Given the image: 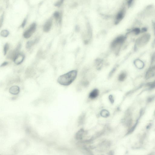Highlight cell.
Instances as JSON below:
<instances>
[{
	"instance_id": "obj_1",
	"label": "cell",
	"mask_w": 155,
	"mask_h": 155,
	"mask_svg": "<svg viewBox=\"0 0 155 155\" xmlns=\"http://www.w3.org/2000/svg\"><path fill=\"white\" fill-rule=\"evenodd\" d=\"M77 74V71H71L64 75H61L58 79L57 81L62 85H69L76 79Z\"/></svg>"
},
{
	"instance_id": "obj_2",
	"label": "cell",
	"mask_w": 155,
	"mask_h": 155,
	"mask_svg": "<svg viewBox=\"0 0 155 155\" xmlns=\"http://www.w3.org/2000/svg\"><path fill=\"white\" fill-rule=\"evenodd\" d=\"M126 37L123 36H121L116 38L113 41L111 44V47L115 49L119 48L123 44L126 40Z\"/></svg>"
},
{
	"instance_id": "obj_3",
	"label": "cell",
	"mask_w": 155,
	"mask_h": 155,
	"mask_svg": "<svg viewBox=\"0 0 155 155\" xmlns=\"http://www.w3.org/2000/svg\"><path fill=\"white\" fill-rule=\"evenodd\" d=\"M126 7L124 6L120 9L115 16V23L118 24L123 19L126 14Z\"/></svg>"
},
{
	"instance_id": "obj_4",
	"label": "cell",
	"mask_w": 155,
	"mask_h": 155,
	"mask_svg": "<svg viewBox=\"0 0 155 155\" xmlns=\"http://www.w3.org/2000/svg\"><path fill=\"white\" fill-rule=\"evenodd\" d=\"M150 35L148 34H144L138 39L137 41V44L138 46H143L149 41Z\"/></svg>"
},
{
	"instance_id": "obj_5",
	"label": "cell",
	"mask_w": 155,
	"mask_h": 155,
	"mask_svg": "<svg viewBox=\"0 0 155 155\" xmlns=\"http://www.w3.org/2000/svg\"><path fill=\"white\" fill-rule=\"evenodd\" d=\"M36 27V23H33L32 24L29 29L24 32L23 34L24 37L26 39L29 38L35 31Z\"/></svg>"
},
{
	"instance_id": "obj_6",
	"label": "cell",
	"mask_w": 155,
	"mask_h": 155,
	"mask_svg": "<svg viewBox=\"0 0 155 155\" xmlns=\"http://www.w3.org/2000/svg\"><path fill=\"white\" fill-rule=\"evenodd\" d=\"M25 56L22 53H18L16 55L14 59V63L17 65H19L23 61Z\"/></svg>"
},
{
	"instance_id": "obj_7",
	"label": "cell",
	"mask_w": 155,
	"mask_h": 155,
	"mask_svg": "<svg viewBox=\"0 0 155 155\" xmlns=\"http://www.w3.org/2000/svg\"><path fill=\"white\" fill-rule=\"evenodd\" d=\"M155 76V66L151 67L147 71L145 77L147 79H149Z\"/></svg>"
},
{
	"instance_id": "obj_8",
	"label": "cell",
	"mask_w": 155,
	"mask_h": 155,
	"mask_svg": "<svg viewBox=\"0 0 155 155\" xmlns=\"http://www.w3.org/2000/svg\"><path fill=\"white\" fill-rule=\"evenodd\" d=\"M52 25V20L51 19L48 20L46 22L43 28L44 32L47 33L50 30Z\"/></svg>"
},
{
	"instance_id": "obj_9",
	"label": "cell",
	"mask_w": 155,
	"mask_h": 155,
	"mask_svg": "<svg viewBox=\"0 0 155 155\" xmlns=\"http://www.w3.org/2000/svg\"><path fill=\"white\" fill-rule=\"evenodd\" d=\"M9 92L13 95H17L20 92V88L18 86H13L9 89Z\"/></svg>"
},
{
	"instance_id": "obj_10",
	"label": "cell",
	"mask_w": 155,
	"mask_h": 155,
	"mask_svg": "<svg viewBox=\"0 0 155 155\" xmlns=\"http://www.w3.org/2000/svg\"><path fill=\"white\" fill-rule=\"evenodd\" d=\"M99 94V91L98 89H94L89 94V98L93 99L96 98L97 97Z\"/></svg>"
},
{
	"instance_id": "obj_11",
	"label": "cell",
	"mask_w": 155,
	"mask_h": 155,
	"mask_svg": "<svg viewBox=\"0 0 155 155\" xmlns=\"http://www.w3.org/2000/svg\"><path fill=\"white\" fill-rule=\"evenodd\" d=\"M38 40V39H36L34 40H31V41H28L26 43V48H27V49L30 48L31 47L34 45L36 42H37Z\"/></svg>"
},
{
	"instance_id": "obj_12",
	"label": "cell",
	"mask_w": 155,
	"mask_h": 155,
	"mask_svg": "<svg viewBox=\"0 0 155 155\" xmlns=\"http://www.w3.org/2000/svg\"><path fill=\"white\" fill-rule=\"evenodd\" d=\"M53 16L56 21L58 22L59 23H60L61 22L62 19L61 15L59 12H55L54 13Z\"/></svg>"
},
{
	"instance_id": "obj_13",
	"label": "cell",
	"mask_w": 155,
	"mask_h": 155,
	"mask_svg": "<svg viewBox=\"0 0 155 155\" xmlns=\"http://www.w3.org/2000/svg\"><path fill=\"white\" fill-rule=\"evenodd\" d=\"M127 77V74L125 72H123L120 74L118 76V80L120 81H123L126 79Z\"/></svg>"
},
{
	"instance_id": "obj_14",
	"label": "cell",
	"mask_w": 155,
	"mask_h": 155,
	"mask_svg": "<svg viewBox=\"0 0 155 155\" xmlns=\"http://www.w3.org/2000/svg\"><path fill=\"white\" fill-rule=\"evenodd\" d=\"M135 65L137 67L139 68H142L144 66L143 63L141 60H137L135 61Z\"/></svg>"
},
{
	"instance_id": "obj_15",
	"label": "cell",
	"mask_w": 155,
	"mask_h": 155,
	"mask_svg": "<svg viewBox=\"0 0 155 155\" xmlns=\"http://www.w3.org/2000/svg\"><path fill=\"white\" fill-rule=\"evenodd\" d=\"M84 133V131L82 130V129L79 131L77 133L76 135L77 138L78 139H81L82 138V137L83 136Z\"/></svg>"
},
{
	"instance_id": "obj_16",
	"label": "cell",
	"mask_w": 155,
	"mask_h": 155,
	"mask_svg": "<svg viewBox=\"0 0 155 155\" xmlns=\"http://www.w3.org/2000/svg\"><path fill=\"white\" fill-rule=\"evenodd\" d=\"M141 32V30L139 28H135L133 29L132 31V32L135 35L139 34Z\"/></svg>"
},
{
	"instance_id": "obj_17",
	"label": "cell",
	"mask_w": 155,
	"mask_h": 155,
	"mask_svg": "<svg viewBox=\"0 0 155 155\" xmlns=\"http://www.w3.org/2000/svg\"><path fill=\"white\" fill-rule=\"evenodd\" d=\"M101 114L102 116L104 117H108L110 113L107 111L104 110H103L101 112Z\"/></svg>"
},
{
	"instance_id": "obj_18",
	"label": "cell",
	"mask_w": 155,
	"mask_h": 155,
	"mask_svg": "<svg viewBox=\"0 0 155 155\" xmlns=\"http://www.w3.org/2000/svg\"><path fill=\"white\" fill-rule=\"evenodd\" d=\"M9 45L8 44L6 43L4 47L3 52L4 55H6L7 53V51L9 49Z\"/></svg>"
},
{
	"instance_id": "obj_19",
	"label": "cell",
	"mask_w": 155,
	"mask_h": 155,
	"mask_svg": "<svg viewBox=\"0 0 155 155\" xmlns=\"http://www.w3.org/2000/svg\"><path fill=\"white\" fill-rule=\"evenodd\" d=\"M9 33L8 31L7 30H3L1 32V35L3 37H6L8 36Z\"/></svg>"
},
{
	"instance_id": "obj_20",
	"label": "cell",
	"mask_w": 155,
	"mask_h": 155,
	"mask_svg": "<svg viewBox=\"0 0 155 155\" xmlns=\"http://www.w3.org/2000/svg\"><path fill=\"white\" fill-rule=\"evenodd\" d=\"M134 0H127L126 1V5L128 7H130L133 5L134 3Z\"/></svg>"
},
{
	"instance_id": "obj_21",
	"label": "cell",
	"mask_w": 155,
	"mask_h": 155,
	"mask_svg": "<svg viewBox=\"0 0 155 155\" xmlns=\"http://www.w3.org/2000/svg\"><path fill=\"white\" fill-rule=\"evenodd\" d=\"M64 0H60L59 2L55 4V6L58 7L60 6L62 4Z\"/></svg>"
},
{
	"instance_id": "obj_22",
	"label": "cell",
	"mask_w": 155,
	"mask_h": 155,
	"mask_svg": "<svg viewBox=\"0 0 155 155\" xmlns=\"http://www.w3.org/2000/svg\"><path fill=\"white\" fill-rule=\"evenodd\" d=\"M116 68L117 67L116 66L113 68L111 72H110V75H109V77H110L112 76L114 72H115L116 70Z\"/></svg>"
},
{
	"instance_id": "obj_23",
	"label": "cell",
	"mask_w": 155,
	"mask_h": 155,
	"mask_svg": "<svg viewBox=\"0 0 155 155\" xmlns=\"http://www.w3.org/2000/svg\"><path fill=\"white\" fill-rule=\"evenodd\" d=\"M26 19H25L24 20L23 22L22 23V24L21 26L22 28H23L24 26H25V24H26Z\"/></svg>"
},
{
	"instance_id": "obj_24",
	"label": "cell",
	"mask_w": 155,
	"mask_h": 155,
	"mask_svg": "<svg viewBox=\"0 0 155 155\" xmlns=\"http://www.w3.org/2000/svg\"><path fill=\"white\" fill-rule=\"evenodd\" d=\"M109 99H110V100L111 102V103H113L114 102L113 98L112 96L111 95L109 97Z\"/></svg>"
},
{
	"instance_id": "obj_25",
	"label": "cell",
	"mask_w": 155,
	"mask_h": 155,
	"mask_svg": "<svg viewBox=\"0 0 155 155\" xmlns=\"http://www.w3.org/2000/svg\"><path fill=\"white\" fill-rule=\"evenodd\" d=\"M8 64V62H4L1 65V67H4L5 66H6Z\"/></svg>"
},
{
	"instance_id": "obj_26",
	"label": "cell",
	"mask_w": 155,
	"mask_h": 155,
	"mask_svg": "<svg viewBox=\"0 0 155 155\" xmlns=\"http://www.w3.org/2000/svg\"><path fill=\"white\" fill-rule=\"evenodd\" d=\"M154 30L155 31V23L154 24Z\"/></svg>"
}]
</instances>
